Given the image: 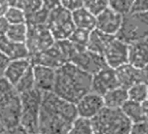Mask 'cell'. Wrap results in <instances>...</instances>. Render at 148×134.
<instances>
[{
  "mask_svg": "<svg viewBox=\"0 0 148 134\" xmlns=\"http://www.w3.org/2000/svg\"><path fill=\"white\" fill-rule=\"evenodd\" d=\"M77 118L75 105L60 98L53 92H45L40 107L38 133L68 134Z\"/></svg>",
  "mask_w": 148,
  "mask_h": 134,
  "instance_id": "cell-1",
  "label": "cell"
},
{
  "mask_svg": "<svg viewBox=\"0 0 148 134\" xmlns=\"http://www.w3.org/2000/svg\"><path fill=\"white\" fill-rule=\"evenodd\" d=\"M92 76L71 63L56 70L52 92L60 98L75 105L81 98L91 92Z\"/></svg>",
  "mask_w": 148,
  "mask_h": 134,
  "instance_id": "cell-2",
  "label": "cell"
},
{
  "mask_svg": "<svg viewBox=\"0 0 148 134\" xmlns=\"http://www.w3.org/2000/svg\"><path fill=\"white\" fill-rule=\"evenodd\" d=\"M91 121L94 134H130L132 123L120 109L105 107Z\"/></svg>",
  "mask_w": 148,
  "mask_h": 134,
  "instance_id": "cell-3",
  "label": "cell"
},
{
  "mask_svg": "<svg viewBox=\"0 0 148 134\" xmlns=\"http://www.w3.org/2000/svg\"><path fill=\"white\" fill-rule=\"evenodd\" d=\"M43 92L33 89L28 92L19 95L21 101L20 126L28 134L38 133V118Z\"/></svg>",
  "mask_w": 148,
  "mask_h": 134,
  "instance_id": "cell-4",
  "label": "cell"
},
{
  "mask_svg": "<svg viewBox=\"0 0 148 134\" xmlns=\"http://www.w3.org/2000/svg\"><path fill=\"white\" fill-rule=\"evenodd\" d=\"M148 37V12L129 13L123 17L122 24L116 38L128 45Z\"/></svg>",
  "mask_w": 148,
  "mask_h": 134,
  "instance_id": "cell-5",
  "label": "cell"
},
{
  "mask_svg": "<svg viewBox=\"0 0 148 134\" xmlns=\"http://www.w3.org/2000/svg\"><path fill=\"white\" fill-rule=\"evenodd\" d=\"M45 26L51 33L55 41L66 40L75 30L71 13L58 4L50 12Z\"/></svg>",
  "mask_w": 148,
  "mask_h": 134,
  "instance_id": "cell-6",
  "label": "cell"
},
{
  "mask_svg": "<svg viewBox=\"0 0 148 134\" xmlns=\"http://www.w3.org/2000/svg\"><path fill=\"white\" fill-rule=\"evenodd\" d=\"M20 96L12 89L0 98V124L4 129L13 128L20 124Z\"/></svg>",
  "mask_w": 148,
  "mask_h": 134,
  "instance_id": "cell-7",
  "label": "cell"
},
{
  "mask_svg": "<svg viewBox=\"0 0 148 134\" xmlns=\"http://www.w3.org/2000/svg\"><path fill=\"white\" fill-rule=\"evenodd\" d=\"M54 43L55 40L45 25L28 26L27 38L25 44L30 57L43 52L53 45Z\"/></svg>",
  "mask_w": 148,
  "mask_h": 134,
  "instance_id": "cell-8",
  "label": "cell"
},
{
  "mask_svg": "<svg viewBox=\"0 0 148 134\" xmlns=\"http://www.w3.org/2000/svg\"><path fill=\"white\" fill-rule=\"evenodd\" d=\"M70 63L91 76L107 67L103 55L94 53L87 49L78 51Z\"/></svg>",
  "mask_w": 148,
  "mask_h": 134,
  "instance_id": "cell-9",
  "label": "cell"
},
{
  "mask_svg": "<svg viewBox=\"0 0 148 134\" xmlns=\"http://www.w3.org/2000/svg\"><path fill=\"white\" fill-rule=\"evenodd\" d=\"M129 45L114 38L103 53L108 67L115 70L128 63Z\"/></svg>",
  "mask_w": 148,
  "mask_h": 134,
  "instance_id": "cell-10",
  "label": "cell"
},
{
  "mask_svg": "<svg viewBox=\"0 0 148 134\" xmlns=\"http://www.w3.org/2000/svg\"><path fill=\"white\" fill-rule=\"evenodd\" d=\"M30 59L32 64L49 67L54 70H58L61 66L68 63L56 41L50 48L41 53L30 57Z\"/></svg>",
  "mask_w": 148,
  "mask_h": 134,
  "instance_id": "cell-11",
  "label": "cell"
},
{
  "mask_svg": "<svg viewBox=\"0 0 148 134\" xmlns=\"http://www.w3.org/2000/svg\"><path fill=\"white\" fill-rule=\"evenodd\" d=\"M119 87L115 71L110 67H106L92 76L91 92L103 97L108 92Z\"/></svg>",
  "mask_w": 148,
  "mask_h": 134,
  "instance_id": "cell-12",
  "label": "cell"
},
{
  "mask_svg": "<svg viewBox=\"0 0 148 134\" xmlns=\"http://www.w3.org/2000/svg\"><path fill=\"white\" fill-rule=\"evenodd\" d=\"M78 117L92 120L104 108L103 98L93 92H89L75 104Z\"/></svg>",
  "mask_w": 148,
  "mask_h": 134,
  "instance_id": "cell-13",
  "label": "cell"
},
{
  "mask_svg": "<svg viewBox=\"0 0 148 134\" xmlns=\"http://www.w3.org/2000/svg\"><path fill=\"white\" fill-rule=\"evenodd\" d=\"M123 17L114 11H112L109 6L98 17H96V28L98 31L115 37L119 32Z\"/></svg>",
  "mask_w": 148,
  "mask_h": 134,
  "instance_id": "cell-14",
  "label": "cell"
},
{
  "mask_svg": "<svg viewBox=\"0 0 148 134\" xmlns=\"http://www.w3.org/2000/svg\"><path fill=\"white\" fill-rule=\"evenodd\" d=\"M115 74L119 86L128 90L132 86L144 82L143 70L130 64L129 63L115 69Z\"/></svg>",
  "mask_w": 148,
  "mask_h": 134,
  "instance_id": "cell-15",
  "label": "cell"
},
{
  "mask_svg": "<svg viewBox=\"0 0 148 134\" xmlns=\"http://www.w3.org/2000/svg\"><path fill=\"white\" fill-rule=\"evenodd\" d=\"M32 72L35 89L43 93L52 92L56 79V70L42 65L32 64Z\"/></svg>",
  "mask_w": 148,
  "mask_h": 134,
  "instance_id": "cell-16",
  "label": "cell"
},
{
  "mask_svg": "<svg viewBox=\"0 0 148 134\" xmlns=\"http://www.w3.org/2000/svg\"><path fill=\"white\" fill-rule=\"evenodd\" d=\"M128 63L141 70L148 65V37L129 44Z\"/></svg>",
  "mask_w": 148,
  "mask_h": 134,
  "instance_id": "cell-17",
  "label": "cell"
},
{
  "mask_svg": "<svg viewBox=\"0 0 148 134\" xmlns=\"http://www.w3.org/2000/svg\"><path fill=\"white\" fill-rule=\"evenodd\" d=\"M32 65L30 57L24 59H18L9 61L6 68L4 72L3 78L12 86L18 82V80L25 75V73Z\"/></svg>",
  "mask_w": 148,
  "mask_h": 134,
  "instance_id": "cell-18",
  "label": "cell"
},
{
  "mask_svg": "<svg viewBox=\"0 0 148 134\" xmlns=\"http://www.w3.org/2000/svg\"><path fill=\"white\" fill-rule=\"evenodd\" d=\"M0 53L4 55L9 61L30 57L25 44L12 42L5 37L0 38Z\"/></svg>",
  "mask_w": 148,
  "mask_h": 134,
  "instance_id": "cell-19",
  "label": "cell"
},
{
  "mask_svg": "<svg viewBox=\"0 0 148 134\" xmlns=\"http://www.w3.org/2000/svg\"><path fill=\"white\" fill-rule=\"evenodd\" d=\"M115 37L105 34L97 29H94L90 32L88 44L86 49L97 54L103 55L107 45Z\"/></svg>",
  "mask_w": 148,
  "mask_h": 134,
  "instance_id": "cell-20",
  "label": "cell"
},
{
  "mask_svg": "<svg viewBox=\"0 0 148 134\" xmlns=\"http://www.w3.org/2000/svg\"><path fill=\"white\" fill-rule=\"evenodd\" d=\"M71 19L77 29L92 31L96 28V17L92 15L84 6L71 13Z\"/></svg>",
  "mask_w": 148,
  "mask_h": 134,
  "instance_id": "cell-21",
  "label": "cell"
},
{
  "mask_svg": "<svg viewBox=\"0 0 148 134\" xmlns=\"http://www.w3.org/2000/svg\"><path fill=\"white\" fill-rule=\"evenodd\" d=\"M102 98L105 107L109 109H120L129 99L127 90L119 86L108 92Z\"/></svg>",
  "mask_w": 148,
  "mask_h": 134,
  "instance_id": "cell-22",
  "label": "cell"
},
{
  "mask_svg": "<svg viewBox=\"0 0 148 134\" xmlns=\"http://www.w3.org/2000/svg\"><path fill=\"white\" fill-rule=\"evenodd\" d=\"M123 114L131 121L132 124H137L144 121L142 105L132 100H127L120 108Z\"/></svg>",
  "mask_w": 148,
  "mask_h": 134,
  "instance_id": "cell-23",
  "label": "cell"
},
{
  "mask_svg": "<svg viewBox=\"0 0 148 134\" xmlns=\"http://www.w3.org/2000/svg\"><path fill=\"white\" fill-rule=\"evenodd\" d=\"M28 33V26L26 24L10 25L5 38L12 42L25 44Z\"/></svg>",
  "mask_w": 148,
  "mask_h": 134,
  "instance_id": "cell-24",
  "label": "cell"
},
{
  "mask_svg": "<svg viewBox=\"0 0 148 134\" xmlns=\"http://www.w3.org/2000/svg\"><path fill=\"white\" fill-rule=\"evenodd\" d=\"M13 89L18 95L24 94L25 92H28L35 89L32 65L30 67V69L25 73V75L18 80V82L14 85Z\"/></svg>",
  "mask_w": 148,
  "mask_h": 134,
  "instance_id": "cell-25",
  "label": "cell"
},
{
  "mask_svg": "<svg viewBox=\"0 0 148 134\" xmlns=\"http://www.w3.org/2000/svg\"><path fill=\"white\" fill-rule=\"evenodd\" d=\"M129 100L142 104L148 99V85L145 83L137 84L127 90Z\"/></svg>",
  "mask_w": 148,
  "mask_h": 134,
  "instance_id": "cell-26",
  "label": "cell"
},
{
  "mask_svg": "<svg viewBox=\"0 0 148 134\" xmlns=\"http://www.w3.org/2000/svg\"><path fill=\"white\" fill-rule=\"evenodd\" d=\"M90 32L91 31L75 28V30L72 31V33L69 37L68 40L79 51H84L86 49Z\"/></svg>",
  "mask_w": 148,
  "mask_h": 134,
  "instance_id": "cell-27",
  "label": "cell"
},
{
  "mask_svg": "<svg viewBox=\"0 0 148 134\" xmlns=\"http://www.w3.org/2000/svg\"><path fill=\"white\" fill-rule=\"evenodd\" d=\"M68 134H94L92 121L78 117L72 123Z\"/></svg>",
  "mask_w": 148,
  "mask_h": 134,
  "instance_id": "cell-28",
  "label": "cell"
},
{
  "mask_svg": "<svg viewBox=\"0 0 148 134\" xmlns=\"http://www.w3.org/2000/svg\"><path fill=\"white\" fill-rule=\"evenodd\" d=\"M11 5L16 6L22 10L25 14V18L28 15H31L37 11H38L43 6V1H9Z\"/></svg>",
  "mask_w": 148,
  "mask_h": 134,
  "instance_id": "cell-29",
  "label": "cell"
},
{
  "mask_svg": "<svg viewBox=\"0 0 148 134\" xmlns=\"http://www.w3.org/2000/svg\"><path fill=\"white\" fill-rule=\"evenodd\" d=\"M5 18L10 25L26 24V18L24 12L19 8L11 5L5 15Z\"/></svg>",
  "mask_w": 148,
  "mask_h": 134,
  "instance_id": "cell-30",
  "label": "cell"
},
{
  "mask_svg": "<svg viewBox=\"0 0 148 134\" xmlns=\"http://www.w3.org/2000/svg\"><path fill=\"white\" fill-rule=\"evenodd\" d=\"M132 2L133 1L130 0H112L108 1V6L115 12L124 17L131 12Z\"/></svg>",
  "mask_w": 148,
  "mask_h": 134,
  "instance_id": "cell-31",
  "label": "cell"
},
{
  "mask_svg": "<svg viewBox=\"0 0 148 134\" xmlns=\"http://www.w3.org/2000/svg\"><path fill=\"white\" fill-rule=\"evenodd\" d=\"M84 7L94 17H98L108 7V1L95 0V1H84Z\"/></svg>",
  "mask_w": 148,
  "mask_h": 134,
  "instance_id": "cell-32",
  "label": "cell"
},
{
  "mask_svg": "<svg viewBox=\"0 0 148 134\" xmlns=\"http://www.w3.org/2000/svg\"><path fill=\"white\" fill-rule=\"evenodd\" d=\"M59 3L63 8L71 13L84 6V1H79V0H66V1H60Z\"/></svg>",
  "mask_w": 148,
  "mask_h": 134,
  "instance_id": "cell-33",
  "label": "cell"
},
{
  "mask_svg": "<svg viewBox=\"0 0 148 134\" xmlns=\"http://www.w3.org/2000/svg\"><path fill=\"white\" fill-rule=\"evenodd\" d=\"M148 12V0H137L132 2L130 13H143Z\"/></svg>",
  "mask_w": 148,
  "mask_h": 134,
  "instance_id": "cell-34",
  "label": "cell"
},
{
  "mask_svg": "<svg viewBox=\"0 0 148 134\" xmlns=\"http://www.w3.org/2000/svg\"><path fill=\"white\" fill-rule=\"evenodd\" d=\"M130 134H148V124L145 121L132 124Z\"/></svg>",
  "mask_w": 148,
  "mask_h": 134,
  "instance_id": "cell-35",
  "label": "cell"
},
{
  "mask_svg": "<svg viewBox=\"0 0 148 134\" xmlns=\"http://www.w3.org/2000/svg\"><path fill=\"white\" fill-rule=\"evenodd\" d=\"M13 87L2 77L0 78V98L6 94L7 92H11Z\"/></svg>",
  "mask_w": 148,
  "mask_h": 134,
  "instance_id": "cell-36",
  "label": "cell"
},
{
  "mask_svg": "<svg viewBox=\"0 0 148 134\" xmlns=\"http://www.w3.org/2000/svg\"><path fill=\"white\" fill-rule=\"evenodd\" d=\"M9 27H10V24L5 19V17L0 18V38L5 37Z\"/></svg>",
  "mask_w": 148,
  "mask_h": 134,
  "instance_id": "cell-37",
  "label": "cell"
},
{
  "mask_svg": "<svg viewBox=\"0 0 148 134\" xmlns=\"http://www.w3.org/2000/svg\"><path fill=\"white\" fill-rule=\"evenodd\" d=\"M1 134H28L27 131L22 128L20 125L13 127V128H9V129H5Z\"/></svg>",
  "mask_w": 148,
  "mask_h": 134,
  "instance_id": "cell-38",
  "label": "cell"
},
{
  "mask_svg": "<svg viewBox=\"0 0 148 134\" xmlns=\"http://www.w3.org/2000/svg\"><path fill=\"white\" fill-rule=\"evenodd\" d=\"M9 63V60L0 53V78H2L4 75V72L6 68V66Z\"/></svg>",
  "mask_w": 148,
  "mask_h": 134,
  "instance_id": "cell-39",
  "label": "cell"
},
{
  "mask_svg": "<svg viewBox=\"0 0 148 134\" xmlns=\"http://www.w3.org/2000/svg\"><path fill=\"white\" fill-rule=\"evenodd\" d=\"M9 7H10L9 1H0V18L5 17Z\"/></svg>",
  "mask_w": 148,
  "mask_h": 134,
  "instance_id": "cell-40",
  "label": "cell"
},
{
  "mask_svg": "<svg viewBox=\"0 0 148 134\" xmlns=\"http://www.w3.org/2000/svg\"><path fill=\"white\" fill-rule=\"evenodd\" d=\"M142 105V110H143V116H144V121L148 124V99L145 100Z\"/></svg>",
  "mask_w": 148,
  "mask_h": 134,
  "instance_id": "cell-41",
  "label": "cell"
},
{
  "mask_svg": "<svg viewBox=\"0 0 148 134\" xmlns=\"http://www.w3.org/2000/svg\"><path fill=\"white\" fill-rule=\"evenodd\" d=\"M143 73H144V82L148 85V65L143 69Z\"/></svg>",
  "mask_w": 148,
  "mask_h": 134,
  "instance_id": "cell-42",
  "label": "cell"
},
{
  "mask_svg": "<svg viewBox=\"0 0 148 134\" xmlns=\"http://www.w3.org/2000/svg\"><path fill=\"white\" fill-rule=\"evenodd\" d=\"M5 129H4V127L1 125V124H0V134H1L2 132H3V131H4Z\"/></svg>",
  "mask_w": 148,
  "mask_h": 134,
  "instance_id": "cell-43",
  "label": "cell"
},
{
  "mask_svg": "<svg viewBox=\"0 0 148 134\" xmlns=\"http://www.w3.org/2000/svg\"><path fill=\"white\" fill-rule=\"evenodd\" d=\"M34 134H39V133H34Z\"/></svg>",
  "mask_w": 148,
  "mask_h": 134,
  "instance_id": "cell-44",
  "label": "cell"
}]
</instances>
